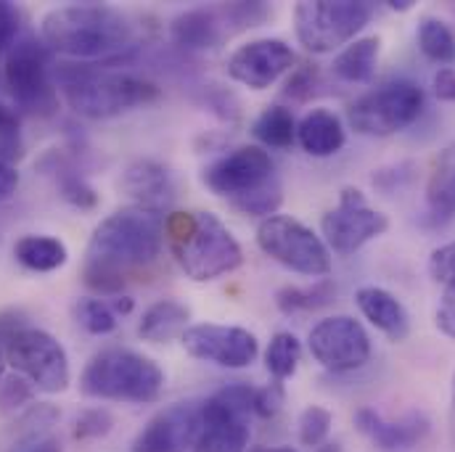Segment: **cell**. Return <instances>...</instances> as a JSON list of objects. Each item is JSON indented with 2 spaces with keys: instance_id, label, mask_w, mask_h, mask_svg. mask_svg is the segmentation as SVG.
Here are the masks:
<instances>
[{
  "instance_id": "6da1fadb",
  "label": "cell",
  "mask_w": 455,
  "mask_h": 452,
  "mask_svg": "<svg viewBox=\"0 0 455 452\" xmlns=\"http://www.w3.org/2000/svg\"><path fill=\"white\" fill-rule=\"evenodd\" d=\"M164 246V215L124 207L101 220L88 243L83 281L99 294H119L130 273L154 265Z\"/></svg>"
},
{
  "instance_id": "7a4b0ae2",
  "label": "cell",
  "mask_w": 455,
  "mask_h": 452,
  "mask_svg": "<svg viewBox=\"0 0 455 452\" xmlns=\"http://www.w3.org/2000/svg\"><path fill=\"white\" fill-rule=\"evenodd\" d=\"M40 32L48 51L80 61H116L135 48V24L130 16L104 3L59 5L45 13Z\"/></svg>"
},
{
  "instance_id": "3957f363",
  "label": "cell",
  "mask_w": 455,
  "mask_h": 452,
  "mask_svg": "<svg viewBox=\"0 0 455 452\" xmlns=\"http://www.w3.org/2000/svg\"><path fill=\"white\" fill-rule=\"evenodd\" d=\"M164 241L178 267L196 283L218 281L243 265L241 243L215 212L167 215Z\"/></svg>"
},
{
  "instance_id": "277c9868",
  "label": "cell",
  "mask_w": 455,
  "mask_h": 452,
  "mask_svg": "<svg viewBox=\"0 0 455 452\" xmlns=\"http://www.w3.org/2000/svg\"><path fill=\"white\" fill-rule=\"evenodd\" d=\"M56 85L72 112L88 119H112L159 99V88L151 80L104 67L61 64L56 67Z\"/></svg>"
},
{
  "instance_id": "5b68a950",
  "label": "cell",
  "mask_w": 455,
  "mask_h": 452,
  "mask_svg": "<svg viewBox=\"0 0 455 452\" xmlns=\"http://www.w3.org/2000/svg\"><path fill=\"white\" fill-rule=\"evenodd\" d=\"M164 370L132 349H104L91 357L80 376V392L91 400L148 405L162 397Z\"/></svg>"
},
{
  "instance_id": "8992f818",
  "label": "cell",
  "mask_w": 455,
  "mask_h": 452,
  "mask_svg": "<svg viewBox=\"0 0 455 452\" xmlns=\"http://www.w3.org/2000/svg\"><path fill=\"white\" fill-rule=\"evenodd\" d=\"M373 19L368 0H305L294 8V32L310 53L347 48Z\"/></svg>"
},
{
  "instance_id": "52a82bcc",
  "label": "cell",
  "mask_w": 455,
  "mask_h": 452,
  "mask_svg": "<svg viewBox=\"0 0 455 452\" xmlns=\"http://www.w3.org/2000/svg\"><path fill=\"white\" fill-rule=\"evenodd\" d=\"M427 107V93L413 80H389L360 99L347 109V122L355 132L371 138H389L411 127Z\"/></svg>"
},
{
  "instance_id": "ba28073f",
  "label": "cell",
  "mask_w": 455,
  "mask_h": 452,
  "mask_svg": "<svg viewBox=\"0 0 455 452\" xmlns=\"http://www.w3.org/2000/svg\"><path fill=\"white\" fill-rule=\"evenodd\" d=\"M254 394L249 384H228L202 402V432L194 452H249Z\"/></svg>"
},
{
  "instance_id": "9c48e42d",
  "label": "cell",
  "mask_w": 455,
  "mask_h": 452,
  "mask_svg": "<svg viewBox=\"0 0 455 452\" xmlns=\"http://www.w3.org/2000/svg\"><path fill=\"white\" fill-rule=\"evenodd\" d=\"M5 85L21 112L51 116L59 109V85L51 77L48 45L35 37H19L5 56Z\"/></svg>"
},
{
  "instance_id": "30bf717a",
  "label": "cell",
  "mask_w": 455,
  "mask_h": 452,
  "mask_svg": "<svg viewBox=\"0 0 455 452\" xmlns=\"http://www.w3.org/2000/svg\"><path fill=\"white\" fill-rule=\"evenodd\" d=\"M257 246L291 273L310 278H326L331 273V251L326 241L297 218H265L257 227Z\"/></svg>"
},
{
  "instance_id": "8fae6325",
  "label": "cell",
  "mask_w": 455,
  "mask_h": 452,
  "mask_svg": "<svg viewBox=\"0 0 455 452\" xmlns=\"http://www.w3.org/2000/svg\"><path fill=\"white\" fill-rule=\"evenodd\" d=\"M5 362L24 376L37 392L59 394L69 386L72 370L61 341L43 329H21L5 344Z\"/></svg>"
},
{
  "instance_id": "7c38bea8",
  "label": "cell",
  "mask_w": 455,
  "mask_h": 452,
  "mask_svg": "<svg viewBox=\"0 0 455 452\" xmlns=\"http://www.w3.org/2000/svg\"><path fill=\"white\" fill-rule=\"evenodd\" d=\"M202 183L215 196H223L228 199V204H233V202H241V199L278 183V175H275V164L265 148L238 146L202 170Z\"/></svg>"
},
{
  "instance_id": "4fadbf2b",
  "label": "cell",
  "mask_w": 455,
  "mask_h": 452,
  "mask_svg": "<svg viewBox=\"0 0 455 452\" xmlns=\"http://www.w3.org/2000/svg\"><path fill=\"white\" fill-rule=\"evenodd\" d=\"M389 230V218L379 210H373L363 191L347 186L341 188L339 204L334 210H329L321 218V233L323 241L329 246V251L349 257L355 251H360L368 241L384 235Z\"/></svg>"
},
{
  "instance_id": "5bb4252c",
  "label": "cell",
  "mask_w": 455,
  "mask_h": 452,
  "mask_svg": "<svg viewBox=\"0 0 455 452\" xmlns=\"http://www.w3.org/2000/svg\"><path fill=\"white\" fill-rule=\"evenodd\" d=\"M307 346L315 362L331 373L360 370L371 360V337L363 323L349 315H334L313 326Z\"/></svg>"
},
{
  "instance_id": "9a60e30c",
  "label": "cell",
  "mask_w": 455,
  "mask_h": 452,
  "mask_svg": "<svg viewBox=\"0 0 455 452\" xmlns=\"http://www.w3.org/2000/svg\"><path fill=\"white\" fill-rule=\"evenodd\" d=\"M294 51L278 37H259L238 45L226 61L228 77L249 91H265L294 69Z\"/></svg>"
},
{
  "instance_id": "2e32d148",
  "label": "cell",
  "mask_w": 455,
  "mask_h": 452,
  "mask_svg": "<svg viewBox=\"0 0 455 452\" xmlns=\"http://www.w3.org/2000/svg\"><path fill=\"white\" fill-rule=\"evenodd\" d=\"M180 341L191 357L230 370L249 368L259 354L257 337L241 326L199 323V326H188Z\"/></svg>"
},
{
  "instance_id": "e0dca14e",
  "label": "cell",
  "mask_w": 455,
  "mask_h": 452,
  "mask_svg": "<svg viewBox=\"0 0 455 452\" xmlns=\"http://www.w3.org/2000/svg\"><path fill=\"white\" fill-rule=\"evenodd\" d=\"M202 432V402L162 408L132 440V452H188Z\"/></svg>"
},
{
  "instance_id": "ac0fdd59",
  "label": "cell",
  "mask_w": 455,
  "mask_h": 452,
  "mask_svg": "<svg viewBox=\"0 0 455 452\" xmlns=\"http://www.w3.org/2000/svg\"><path fill=\"white\" fill-rule=\"evenodd\" d=\"M352 421H355V429L381 452L411 450L421 445L432 432V424L421 410H411L403 418L389 421L373 408H360Z\"/></svg>"
},
{
  "instance_id": "d6986e66",
  "label": "cell",
  "mask_w": 455,
  "mask_h": 452,
  "mask_svg": "<svg viewBox=\"0 0 455 452\" xmlns=\"http://www.w3.org/2000/svg\"><path fill=\"white\" fill-rule=\"evenodd\" d=\"M119 186L135 202V207L151 212L164 215V210L175 202V178L156 159H135L132 164H127Z\"/></svg>"
},
{
  "instance_id": "ffe728a7",
  "label": "cell",
  "mask_w": 455,
  "mask_h": 452,
  "mask_svg": "<svg viewBox=\"0 0 455 452\" xmlns=\"http://www.w3.org/2000/svg\"><path fill=\"white\" fill-rule=\"evenodd\" d=\"M355 305L363 318L389 341H405L411 337V315L392 291L381 286H363L355 294Z\"/></svg>"
},
{
  "instance_id": "44dd1931",
  "label": "cell",
  "mask_w": 455,
  "mask_h": 452,
  "mask_svg": "<svg viewBox=\"0 0 455 452\" xmlns=\"http://www.w3.org/2000/svg\"><path fill=\"white\" fill-rule=\"evenodd\" d=\"M228 29L218 8H191L172 19L170 37L183 51H215Z\"/></svg>"
},
{
  "instance_id": "7402d4cb",
  "label": "cell",
  "mask_w": 455,
  "mask_h": 452,
  "mask_svg": "<svg viewBox=\"0 0 455 452\" xmlns=\"http://www.w3.org/2000/svg\"><path fill=\"white\" fill-rule=\"evenodd\" d=\"M297 143L302 146L305 154L315 159H326L339 154L347 143V130L339 114L329 109H313L297 122Z\"/></svg>"
},
{
  "instance_id": "603a6c76",
  "label": "cell",
  "mask_w": 455,
  "mask_h": 452,
  "mask_svg": "<svg viewBox=\"0 0 455 452\" xmlns=\"http://www.w3.org/2000/svg\"><path fill=\"white\" fill-rule=\"evenodd\" d=\"M188 321H191V310L183 302L159 299L143 313V318L138 323V337L143 341H151V344H167V341L186 334Z\"/></svg>"
},
{
  "instance_id": "cb8c5ba5",
  "label": "cell",
  "mask_w": 455,
  "mask_h": 452,
  "mask_svg": "<svg viewBox=\"0 0 455 452\" xmlns=\"http://www.w3.org/2000/svg\"><path fill=\"white\" fill-rule=\"evenodd\" d=\"M379 56H381V37L379 35L357 37L334 56L331 75L341 83H349V85L371 83L376 64H379Z\"/></svg>"
},
{
  "instance_id": "d4e9b609",
  "label": "cell",
  "mask_w": 455,
  "mask_h": 452,
  "mask_svg": "<svg viewBox=\"0 0 455 452\" xmlns=\"http://www.w3.org/2000/svg\"><path fill=\"white\" fill-rule=\"evenodd\" d=\"M427 207L437 223L455 215V143L445 146L432 164L427 180Z\"/></svg>"
},
{
  "instance_id": "484cf974",
  "label": "cell",
  "mask_w": 455,
  "mask_h": 452,
  "mask_svg": "<svg viewBox=\"0 0 455 452\" xmlns=\"http://www.w3.org/2000/svg\"><path fill=\"white\" fill-rule=\"evenodd\" d=\"M13 257L32 273H53L67 265V243L56 235H21L13 246Z\"/></svg>"
},
{
  "instance_id": "4316f807",
  "label": "cell",
  "mask_w": 455,
  "mask_h": 452,
  "mask_svg": "<svg viewBox=\"0 0 455 452\" xmlns=\"http://www.w3.org/2000/svg\"><path fill=\"white\" fill-rule=\"evenodd\" d=\"M337 299V283L331 278H321L310 286H283L275 294V307L283 315L294 313H315L329 307Z\"/></svg>"
},
{
  "instance_id": "83f0119b",
  "label": "cell",
  "mask_w": 455,
  "mask_h": 452,
  "mask_svg": "<svg viewBox=\"0 0 455 452\" xmlns=\"http://www.w3.org/2000/svg\"><path fill=\"white\" fill-rule=\"evenodd\" d=\"M251 132L265 148H291L297 143V119L289 107L273 104L259 112L251 124Z\"/></svg>"
},
{
  "instance_id": "f1b7e54d",
  "label": "cell",
  "mask_w": 455,
  "mask_h": 452,
  "mask_svg": "<svg viewBox=\"0 0 455 452\" xmlns=\"http://www.w3.org/2000/svg\"><path fill=\"white\" fill-rule=\"evenodd\" d=\"M51 159H53L51 175H53V180H56V188H59V194H61V199H64L67 204L77 207V210H93V207L99 204V194H96V188L83 178V172H80L72 162L61 159L59 154H53Z\"/></svg>"
},
{
  "instance_id": "f546056e",
  "label": "cell",
  "mask_w": 455,
  "mask_h": 452,
  "mask_svg": "<svg viewBox=\"0 0 455 452\" xmlns=\"http://www.w3.org/2000/svg\"><path fill=\"white\" fill-rule=\"evenodd\" d=\"M416 40L429 61L443 67L455 64V32L448 27V21L437 16H424L416 29Z\"/></svg>"
},
{
  "instance_id": "4dcf8cb0",
  "label": "cell",
  "mask_w": 455,
  "mask_h": 452,
  "mask_svg": "<svg viewBox=\"0 0 455 452\" xmlns=\"http://www.w3.org/2000/svg\"><path fill=\"white\" fill-rule=\"evenodd\" d=\"M302 360V341L289 331H278L265 349V368L275 381H286L297 373Z\"/></svg>"
},
{
  "instance_id": "1f68e13d",
  "label": "cell",
  "mask_w": 455,
  "mask_h": 452,
  "mask_svg": "<svg viewBox=\"0 0 455 452\" xmlns=\"http://www.w3.org/2000/svg\"><path fill=\"white\" fill-rule=\"evenodd\" d=\"M0 452H61V442L53 432L35 424H11L5 429Z\"/></svg>"
},
{
  "instance_id": "d6a6232c",
  "label": "cell",
  "mask_w": 455,
  "mask_h": 452,
  "mask_svg": "<svg viewBox=\"0 0 455 452\" xmlns=\"http://www.w3.org/2000/svg\"><path fill=\"white\" fill-rule=\"evenodd\" d=\"M75 318L93 337H107V334L116 331V326H119L109 302H101V299H93V297H85V299L75 302Z\"/></svg>"
},
{
  "instance_id": "836d02e7",
  "label": "cell",
  "mask_w": 455,
  "mask_h": 452,
  "mask_svg": "<svg viewBox=\"0 0 455 452\" xmlns=\"http://www.w3.org/2000/svg\"><path fill=\"white\" fill-rule=\"evenodd\" d=\"M331 426H334V416L331 410L321 408V405H307L302 413H299V421H297V434H299V445L302 448H321L326 445L329 434H331Z\"/></svg>"
},
{
  "instance_id": "e575fe53",
  "label": "cell",
  "mask_w": 455,
  "mask_h": 452,
  "mask_svg": "<svg viewBox=\"0 0 455 452\" xmlns=\"http://www.w3.org/2000/svg\"><path fill=\"white\" fill-rule=\"evenodd\" d=\"M24 156V138L19 114L0 104V162L13 164Z\"/></svg>"
},
{
  "instance_id": "d590c367",
  "label": "cell",
  "mask_w": 455,
  "mask_h": 452,
  "mask_svg": "<svg viewBox=\"0 0 455 452\" xmlns=\"http://www.w3.org/2000/svg\"><path fill=\"white\" fill-rule=\"evenodd\" d=\"M281 204H283V186L278 180V183H273V186H267V188H262V191H257L241 202H233L230 207L241 215H249V218H273Z\"/></svg>"
},
{
  "instance_id": "8d00e7d4",
  "label": "cell",
  "mask_w": 455,
  "mask_h": 452,
  "mask_svg": "<svg viewBox=\"0 0 455 452\" xmlns=\"http://www.w3.org/2000/svg\"><path fill=\"white\" fill-rule=\"evenodd\" d=\"M35 386L24 376H11L0 381V416H19L35 397Z\"/></svg>"
},
{
  "instance_id": "74e56055",
  "label": "cell",
  "mask_w": 455,
  "mask_h": 452,
  "mask_svg": "<svg viewBox=\"0 0 455 452\" xmlns=\"http://www.w3.org/2000/svg\"><path fill=\"white\" fill-rule=\"evenodd\" d=\"M220 19L226 24V29H246V27H259L273 8H267L265 3H230V5H220Z\"/></svg>"
},
{
  "instance_id": "f35d334b",
  "label": "cell",
  "mask_w": 455,
  "mask_h": 452,
  "mask_svg": "<svg viewBox=\"0 0 455 452\" xmlns=\"http://www.w3.org/2000/svg\"><path fill=\"white\" fill-rule=\"evenodd\" d=\"M114 429L112 413L107 408H91V410H83L77 418H75V429H72V437L85 442V440H101L107 437Z\"/></svg>"
},
{
  "instance_id": "ab89813d",
  "label": "cell",
  "mask_w": 455,
  "mask_h": 452,
  "mask_svg": "<svg viewBox=\"0 0 455 452\" xmlns=\"http://www.w3.org/2000/svg\"><path fill=\"white\" fill-rule=\"evenodd\" d=\"M283 402H286L283 384L281 381L267 384V386L257 389V394H254V416L262 418V421H270L283 410Z\"/></svg>"
},
{
  "instance_id": "60d3db41",
  "label": "cell",
  "mask_w": 455,
  "mask_h": 452,
  "mask_svg": "<svg viewBox=\"0 0 455 452\" xmlns=\"http://www.w3.org/2000/svg\"><path fill=\"white\" fill-rule=\"evenodd\" d=\"M315 85H318V72L313 67H299L289 75V83H286V91L283 96L286 99H294V101H307L313 93H315Z\"/></svg>"
},
{
  "instance_id": "b9f144b4",
  "label": "cell",
  "mask_w": 455,
  "mask_h": 452,
  "mask_svg": "<svg viewBox=\"0 0 455 452\" xmlns=\"http://www.w3.org/2000/svg\"><path fill=\"white\" fill-rule=\"evenodd\" d=\"M429 275L437 283H448L451 278H455V241L432 251V257H429Z\"/></svg>"
},
{
  "instance_id": "7bdbcfd3",
  "label": "cell",
  "mask_w": 455,
  "mask_h": 452,
  "mask_svg": "<svg viewBox=\"0 0 455 452\" xmlns=\"http://www.w3.org/2000/svg\"><path fill=\"white\" fill-rule=\"evenodd\" d=\"M435 323H437L440 334H445L448 339L455 341V278H451V281L445 283L440 307H437V313H435Z\"/></svg>"
},
{
  "instance_id": "ee69618b",
  "label": "cell",
  "mask_w": 455,
  "mask_h": 452,
  "mask_svg": "<svg viewBox=\"0 0 455 452\" xmlns=\"http://www.w3.org/2000/svg\"><path fill=\"white\" fill-rule=\"evenodd\" d=\"M19 21H21L19 11L11 3L0 0V53L19 40V27H21Z\"/></svg>"
},
{
  "instance_id": "f6af8a7d",
  "label": "cell",
  "mask_w": 455,
  "mask_h": 452,
  "mask_svg": "<svg viewBox=\"0 0 455 452\" xmlns=\"http://www.w3.org/2000/svg\"><path fill=\"white\" fill-rule=\"evenodd\" d=\"M432 91L440 101L455 104V69L453 67H440L432 80Z\"/></svg>"
},
{
  "instance_id": "bcb514c9",
  "label": "cell",
  "mask_w": 455,
  "mask_h": 452,
  "mask_svg": "<svg viewBox=\"0 0 455 452\" xmlns=\"http://www.w3.org/2000/svg\"><path fill=\"white\" fill-rule=\"evenodd\" d=\"M21 329H27V315L21 310H5V313H0V346L5 349L8 339L16 331H21Z\"/></svg>"
},
{
  "instance_id": "7dc6e473",
  "label": "cell",
  "mask_w": 455,
  "mask_h": 452,
  "mask_svg": "<svg viewBox=\"0 0 455 452\" xmlns=\"http://www.w3.org/2000/svg\"><path fill=\"white\" fill-rule=\"evenodd\" d=\"M16 186H19V172H16V167L0 162V202L11 199L13 191H16Z\"/></svg>"
},
{
  "instance_id": "c3c4849f",
  "label": "cell",
  "mask_w": 455,
  "mask_h": 452,
  "mask_svg": "<svg viewBox=\"0 0 455 452\" xmlns=\"http://www.w3.org/2000/svg\"><path fill=\"white\" fill-rule=\"evenodd\" d=\"M109 307H112L116 318H119V315H127V313L132 310V299H130V297H116L114 302H109Z\"/></svg>"
},
{
  "instance_id": "681fc988",
  "label": "cell",
  "mask_w": 455,
  "mask_h": 452,
  "mask_svg": "<svg viewBox=\"0 0 455 452\" xmlns=\"http://www.w3.org/2000/svg\"><path fill=\"white\" fill-rule=\"evenodd\" d=\"M448 434L455 448V376H453V389H451V413H448Z\"/></svg>"
},
{
  "instance_id": "f907efd6",
  "label": "cell",
  "mask_w": 455,
  "mask_h": 452,
  "mask_svg": "<svg viewBox=\"0 0 455 452\" xmlns=\"http://www.w3.org/2000/svg\"><path fill=\"white\" fill-rule=\"evenodd\" d=\"M387 8H392V11H411L413 8V0H387Z\"/></svg>"
},
{
  "instance_id": "816d5d0a",
  "label": "cell",
  "mask_w": 455,
  "mask_h": 452,
  "mask_svg": "<svg viewBox=\"0 0 455 452\" xmlns=\"http://www.w3.org/2000/svg\"><path fill=\"white\" fill-rule=\"evenodd\" d=\"M249 452H297L294 448H286V445H281V448H251Z\"/></svg>"
},
{
  "instance_id": "f5cc1de1",
  "label": "cell",
  "mask_w": 455,
  "mask_h": 452,
  "mask_svg": "<svg viewBox=\"0 0 455 452\" xmlns=\"http://www.w3.org/2000/svg\"><path fill=\"white\" fill-rule=\"evenodd\" d=\"M313 452H341V445H339V442H326V445L315 448Z\"/></svg>"
},
{
  "instance_id": "db71d44e",
  "label": "cell",
  "mask_w": 455,
  "mask_h": 452,
  "mask_svg": "<svg viewBox=\"0 0 455 452\" xmlns=\"http://www.w3.org/2000/svg\"><path fill=\"white\" fill-rule=\"evenodd\" d=\"M5 352H3V346H0V381H3V373H5Z\"/></svg>"
}]
</instances>
